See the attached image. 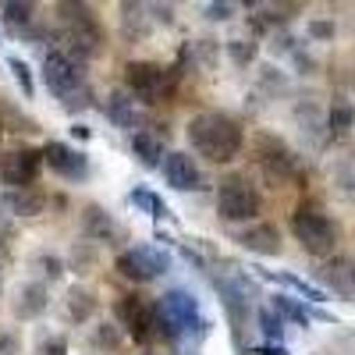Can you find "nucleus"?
Here are the masks:
<instances>
[{
    "mask_svg": "<svg viewBox=\"0 0 355 355\" xmlns=\"http://www.w3.org/2000/svg\"><path fill=\"white\" fill-rule=\"evenodd\" d=\"M121 11H125V36H135V40H142L146 33H150V21H146L142 8H135V4H125Z\"/></svg>",
    "mask_w": 355,
    "mask_h": 355,
    "instance_id": "bb28decb",
    "label": "nucleus"
},
{
    "mask_svg": "<svg viewBox=\"0 0 355 355\" xmlns=\"http://www.w3.org/2000/svg\"><path fill=\"white\" fill-rule=\"evenodd\" d=\"M4 21L15 33H33V21H36V4H4Z\"/></svg>",
    "mask_w": 355,
    "mask_h": 355,
    "instance_id": "b1692460",
    "label": "nucleus"
},
{
    "mask_svg": "<svg viewBox=\"0 0 355 355\" xmlns=\"http://www.w3.org/2000/svg\"><path fill=\"white\" fill-rule=\"evenodd\" d=\"M239 245L259 256H277L281 252V231L274 224H252L239 234Z\"/></svg>",
    "mask_w": 355,
    "mask_h": 355,
    "instance_id": "dca6fc26",
    "label": "nucleus"
},
{
    "mask_svg": "<svg viewBox=\"0 0 355 355\" xmlns=\"http://www.w3.org/2000/svg\"><path fill=\"white\" fill-rule=\"evenodd\" d=\"M8 68H11L15 82L21 85V93H25V96H33V93H36V85H33V71H28V64H25V61H18V57H11Z\"/></svg>",
    "mask_w": 355,
    "mask_h": 355,
    "instance_id": "c756f323",
    "label": "nucleus"
},
{
    "mask_svg": "<svg viewBox=\"0 0 355 355\" xmlns=\"http://www.w3.org/2000/svg\"><path fill=\"white\" fill-rule=\"evenodd\" d=\"M192 327L206 331V320L199 316V302L196 295L185 291V288H171L160 295L157 302V338H167V341H178L192 334Z\"/></svg>",
    "mask_w": 355,
    "mask_h": 355,
    "instance_id": "7ed1b4c3",
    "label": "nucleus"
},
{
    "mask_svg": "<svg viewBox=\"0 0 355 355\" xmlns=\"http://www.w3.org/2000/svg\"><path fill=\"white\" fill-rule=\"evenodd\" d=\"M150 11H153V21L174 25V8H171V4H150Z\"/></svg>",
    "mask_w": 355,
    "mask_h": 355,
    "instance_id": "e433bc0d",
    "label": "nucleus"
},
{
    "mask_svg": "<svg viewBox=\"0 0 355 355\" xmlns=\"http://www.w3.org/2000/svg\"><path fill=\"white\" fill-rule=\"evenodd\" d=\"M150 355H153V352H150Z\"/></svg>",
    "mask_w": 355,
    "mask_h": 355,
    "instance_id": "c03bdc74",
    "label": "nucleus"
},
{
    "mask_svg": "<svg viewBox=\"0 0 355 355\" xmlns=\"http://www.w3.org/2000/svg\"><path fill=\"white\" fill-rule=\"evenodd\" d=\"M224 50H227V57H231L239 68H249V64L256 61V43H252V40H227Z\"/></svg>",
    "mask_w": 355,
    "mask_h": 355,
    "instance_id": "393cba45",
    "label": "nucleus"
},
{
    "mask_svg": "<svg viewBox=\"0 0 355 355\" xmlns=\"http://www.w3.org/2000/svg\"><path fill=\"white\" fill-rule=\"evenodd\" d=\"M107 117H110L117 128H125V132H132V135L146 132V117H142V110L135 107V100H132L128 93H121V89L107 96Z\"/></svg>",
    "mask_w": 355,
    "mask_h": 355,
    "instance_id": "4468645a",
    "label": "nucleus"
},
{
    "mask_svg": "<svg viewBox=\"0 0 355 355\" xmlns=\"http://www.w3.org/2000/svg\"><path fill=\"white\" fill-rule=\"evenodd\" d=\"M252 355H288V352H284L281 345H263V348H256Z\"/></svg>",
    "mask_w": 355,
    "mask_h": 355,
    "instance_id": "ea45409f",
    "label": "nucleus"
},
{
    "mask_svg": "<svg viewBox=\"0 0 355 355\" xmlns=\"http://www.w3.org/2000/svg\"><path fill=\"white\" fill-rule=\"evenodd\" d=\"M40 355H68V341L61 334H53V338H46L40 345Z\"/></svg>",
    "mask_w": 355,
    "mask_h": 355,
    "instance_id": "72a5a7b5",
    "label": "nucleus"
},
{
    "mask_svg": "<svg viewBox=\"0 0 355 355\" xmlns=\"http://www.w3.org/2000/svg\"><path fill=\"white\" fill-rule=\"evenodd\" d=\"M43 78H46V89L68 110H85L89 103H93V89H89V78H85L82 64L71 61L64 50H57V46L46 50V57H43Z\"/></svg>",
    "mask_w": 355,
    "mask_h": 355,
    "instance_id": "f03ea898",
    "label": "nucleus"
},
{
    "mask_svg": "<svg viewBox=\"0 0 355 355\" xmlns=\"http://www.w3.org/2000/svg\"><path fill=\"white\" fill-rule=\"evenodd\" d=\"M327 128H331L334 139H345V135L355 128V103H352V100L338 96V100L331 103V110H327Z\"/></svg>",
    "mask_w": 355,
    "mask_h": 355,
    "instance_id": "aec40b11",
    "label": "nucleus"
},
{
    "mask_svg": "<svg viewBox=\"0 0 355 355\" xmlns=\"http://www.w3.org/2000/svg\"><path fill=\"white\" fill-rule=\"evenodd\" d=\"M189 142L199 157H206L210 164H231L242 153L245 146V132L224 110H202L189 121Z\"/></svg>",
    "mask_w": 355,
    "mask_h": 355,
    "instance_id": "f257e3e1",
    "label": "nucleus"
},
{
    "mask_svg": "<svg viewBox=\"0 0 355 355\" xmlns=\"http://www.w3.org/2000/svg\"><path fill=\"white\" fill-rule=\"evenodd\" d=\"M259 277H270V281H281L284 288H291L295 295H302L306 302H327V291L302 281V277H295V274H274V270H259Z\"/></svg>",
    "mask_w": 355,
    "mask_h": 355,
    "instance_id": "4be33fe9",
    "label": "nucleus"
},
{
    "mask_svg": "<svg viewBox=\"0 0 355 355\" xmlns=\"http://www.w3.org/2000/svg\"><path fill=\"white\" fill-rule=\"evenodd\" d=\"M295 117L306 125V132H316V128H323L320 125V110H316V103H299L295 107Z\"/></svg>",
    "mask_w": 355,
    "mask_h": 355,
    "instance_id": "2f4dec72",
    "label": "nucleus"
},
{
    "mask_svg": "<svg viewBox=\"0 0 355 355\" xmlns=\"http://www.w3.org/2000/svg\"><path fill=\"white\" fill-rule=\"evenodd\" d=\"M214 284H217V291H220V302H224V309H227V320L234 323V327H242L245 316H249V295H252V284H249L239 270H231V266L214 277Z\"/></svg>",
    "mask_w": 355,
    "mask_h": 355,
    "instance_id": "1a4fd4ad",
    "label": "nucleus"
},
{
    "mask_svg": "<svg viewBox=\"0 0 355 355\" xmlns=\"http://www.w3.org/2000/svg\"><path fill=\"white\" fill-rule=\"evenodd\" d=\"M132 150H135V157L146 164V167H157V164H164L160 157H164V139L157 135V132H139V135H132Z\"/></svg>",
    "mask_w": 355,
    "mask_h": 355,
    "instance_id": "412c9836",
    "label": "nucleus"
},
{
    "mask_svg": "<svg viewBox=\"0 0 355 355\" xmlns=\"http://www.w3.org/2000/svg\"><path fill=\"white\" fill-rule=\"evenodd\" d=\"M132 202L139 206V210H146L150 217H167V206H164L150 189H135V192H132Z\"/></svg>",
    "mask_w": 355,
    "mask_h": 355,
    "instance_id": "cd10ccee",
    "label": "nucleus"
},
{
    "mask_svg": "<svg viewBox=\"0 0 355 355\" xmlns=\"http://www.w3.org/2000/svg\"><path fill=\"white\" fill-rule=\"evenodd\" d=\"M334 33H338V25H334V21H309V36L320 40V43L334 40Z\"/></svg>",
    "mask_w": 355,
    "mask_h": 355,
    "instance_id": "473e14b6",
    "label": "nucleus"
},
{
    "mask_svg": "<svg viewBox=\"0 0 355 355\" xmlns=\"http://www.w3.org/2000/svg\"><path fill=\"white\" fill-rule=\"evenodd\" d=\"M43 164L53 174L68 178V182H78V178L89 174V157L82 150H75V146H68V142H46L43 146Z\"/></svg>",
    "mask_w": 355,
    "mask_h": 355,
    "instance_id": "f8f14e48",
    "label": "nucleus"
},
{
    "mask_svg": "<svg viewBox=\"0 0 355 355\" xmlns=\"http://www.w3.org/2000/svg\"><path fill=\"white\" fill-rule=\"evenodd\" d=\"M274 313H277V316H288V320H295V323H302V327H309L313 316H316V320H331L327 313L309 309V306H302L299 299H291V295H274Z\"/></svg>",
    "mask_w": 355,
    "mask_h": 355,
    "instance_id": "6ab92c4d",
    "label": "nucleus"
},
{
    "mask_svg": "<svg viewBox=\"0 0 355 355\" xmlns=\"http://www.w3.org/2000/svg\"><path fill=\"white\" fill-rule=\"evenodd\" d=\"M82 231H85V239H93V242H114V239H121V224H117L103 206H85L82 210Z\"/></svg>",
    "mask_w": 355,
    "mask_h": 355,
    "instance_id": "2eb2a0df",
    "label": "nucleus"
},
{
    "mask_svg": "<svg viewBox=\"0 0 355 355\" xmlns=\"http://www.w3.org/2000/svg\"><path fill=\"white\" fill-rule=\"evenodd\" d=\"M96 295L93 291H89V288H71L68 291V316L71 320H78V323H85L89 316H93L96 313Z\"/></svg>",
    "mask_w": 355,
    "mask_h": 355,
    "instance_id": "5701e85b",
    "label": "nucleus"
},
{
    "mask_svg": "<svg viewBox=\"0 0 355 355\" xmlns=\"http://www.w3.org/2000/svg\"><path fill=\"white\" fill-rule=\"evenodd\" d=\"M352 284H355V263H352Z\"/></svg>",
    "mask_w": 355,
    "mask_h": 355,
    "instance_id": "79ce46f5",
    "label": "nucleus"
},
{
    "mask_svg": "<svg viewBox=\"0 0 355 355\" xmlns=\"http://www.w3.org/2000/svg\"><path fill=\"white\" fill-rule=\"evenodd\" d=\"M36 266H40V270H43L50 281H57V277L64 274V263H61V256H50V252H40V256H36Z\"/></svg>",
    "mask_w": 355,
    "mask_h": 355,
    "instance_id": "7c9ffc66",
    "label": "nucleus"
},
{
    "mask_svg": "<svg viewBox=\"0 0 355 355\" xmlns=\"http://www.w3.org/2000/svg\"><path fill=\"white\" fill-rule=\"evenodd\" d=\"M291 234L309 256H331L338 249V224L316 202H302L291 217Z\"/></svg>",
    "mask_w": 355,
    "mask_h": 355,
    "instance_id": "20e7f679",
    "label": "nucleus"
},
{
    "mask_svg": "<svg viewBox=\"0 0 355 355\" xmlns=\"http://www.w3.org/2000/svg\"><path fill=\"white\" fill-rule=\"evenodd\" d=\"M0 291H4V274H0Z\"/></svg>",
    "mask_w": 355,
    "mask_h": 355,
    "instance_id": "37998d69",
    "label": "nucleus"
},
{
    "mask_svg": "<svg viewBox=\"0 0 355 355\" xmlns=\"http://www.w3.org/2000/svg\"><path fill=\"white\" fill-rule=\"evenodd\" d=\"M75 266H78V274H85V266H93V252H78L75 249Z\"/></svg>",
    "mask_w": 355,
    "mask_h": 355,
    "instance_id": "58836bf2",
    "label": "nucleus"
},
{
    "mask_svg": "<svg viewBox=\"0 0 355 355\" xmlns=\"http://www.w3.org/2000/svg\"><path fill=\"white\" fill-rule=\"evenodd\" d=\"M8 252H11V245H8V234L0 231V256H8Z\"/></svg>",
    "mask_w": 355,
    "mask_h": 355,
    "instance_id": "a19ab883",
    "label": "nucleus"
},
{
    "mask_svg": "<svg viewBox=\"0 0 355 355\" xmlns=\"http://www.w3.org/2000/svg\"><path fill=\"white\" fill-rule=\"evenodd\" d=\"M117 274L135 281V284H146V281H157L160 274H167V266H171V256L157 245H132L125 249L121 256H117Z\"/></svg>",
    "mask_w": 355,
    "mask_h": 355,
    "instance_id": "423d86ee",
    "label": "nucleus"
},
{
    "mask_svg": "<svg viewBox=\"0 0 355 355\" xmlns=\"http://www.w3.org/2000/svg\"><path fill=\"white\" fill-rule=\"evenodd\" d=\"M96 345L100 348H117V345H121V334H117L110 323H103V327L96 331Z\"/></svg>",
    "mask_w": 355,
    "mask_h": 355,
    "instance_id": "f704fd0d",
    "label": "nucleus"
},
{
    "mask_svg": "<svg viewBox=\"0 0 355 355\" xmlns=\"http://www.w3.org/2000/svg\"><path fill=\"white\" fill-rule=\"evenodd\" d=\"M40 171H43V150H33V146H18V150H8L0 157V182L11 192L33 189Z\"/></svg>",
    "mask_w": 355,
    "mask_h": 355,
    "instance_id": "0eeeda50",
    "label": "nucleus"
},
{
    "mask_svg": "<svg viewBox=\"0 0 355 355\" xmlns=\"http://www.w3.org/2000/svg\"><path fill=\"white\" fill-rule=\"evenodd\" d=\"M117 313H121L125 327L132 331L135 341H153L157 338V302L142 299V295H125Z\"/></svg>",
    "mask_w": 355,
    "mask_h": 355,
    "instance_id": "9d476101",
    "label": "nucleus"
},
{
    "mask_svg": "<svg viewBox=\"0 0 355 355\" xmlns=\"http://www.w3.org/2000/svg\"><path fill=\"white\" fill-rule=\"evenodd\" d=\"M234 15V4H206V18L210 21H227Z\"/></svg>",
    "mask_w": 355,
    "mask_h": 355,
    "instance_id": "c9c22d12",
    "label": "nucleus"
},
{
    "mask_svg": "<svg viewBox=\"0 0 355 355\" xmlns=\"http://www.w3.org/2000/svg\"><path fill=\"white\" fill-rule=\"evenodd\" d=\"M259 327H263L266 338H270V345H281L284 323H281V316H274V309H259Z\"/></svg>",
    "mask_w": 355,
    "mask_h": 355,
    "instance_id": "c85d7f7f",
    "label": "nucleus"
},
{
    "mask_svg": "<svg viewBox=\"0 0 355 355\" xmlns=\"http://www.w3.org/2000/svg\"><path fill=\"white\" fill-rule=\"evenodd\" d=\"M259 164H263L266 178H274V182H291V178H299V157L277 139H259Z\"/></svg>",
    "mask_w": 355,
    "mask_h": 355,
    "instance_id": "ddd939ff",
    "label": "nucleus"
},
{
    "mask_svg": "<svg viewBox=\"0 0 355 355\" xmlns=\"http://www.w3.org/2000/svg\"><path fill=\"white\" fill-rule=\"evenodd\" d=\"M217 53H220L217 40H196V43L189 46V57H192V64H202V68H214Z\"/></svg>",
    "mask_w": 355,
    "mask_h": 355,
    "instance_id": "a878e982",
    "label": "nucleus"
},
{
    "mask_svg": "<svg viewBox=\"0 0 355 355\" xmlns=\"http://www.w3.org/2000/svg\"><path fill=\"white\" fill-rule=\"evenodd\" d=\"M160 167H164L167 185L178 189V192H202V189H206V178H202L196 157H189V153H182V150L167 153Z\"/></svg>",
    "mask_w": 355,
    "mask_h": 355,
    "instance_id": "9b49d317",
    "label": "nucleus"
},
{
    "mask_svg": "<svg viewBox=\"0 0 355 355\" xmlns=\"http://www.w3.org/2000/svg\"><path fill=\"white\" fill-rule=\"evenodd\" d=\"M4 210L15 217H40L46 210V192L43 189H18L4 196Z\"/></svg>",
    "mask_w": 355,
    "mask_h": 355,
    "instance_id": "a211bd4d",
    "label": "nucleus"
},
{
    "mask_svg": "<svg viewBox=\"0 0 355 355\" xmlns=\"http://www.w3.org/2000/svg\"><path fill=\"white\" fill-rule=\"evenodd\" d=\"M46 306H50V291H46L43 281H28V284L18 288V302H15L18 320H36V316L46 313Z\"/></svg>",
    "mask_w": 355,
    "mask_h": 355,
    "instance_id": "f3484780",
    "label": "nucleus"
},
{
    "mask_svg": "<svg viewBox=\"0 0 355 355\" xmlns=\"http://www.w3.org/2000/svg\"><path fill=\"white\" fill-rule=\"evenodd\" d=\"M263 210V196L259 189L249 182L245 174H231L220 182L217 189V214L231 224H242V220H256Z\"/></svg>",
    "mask_w": 355,
    "mask_h": 355,
    "instance_id": "39448f33",
    "label": "nucleus"
},
{
    "mask_svg": "<svg viewBox=\"0 0 355 355\" xmlns=\"http://www.w3.org/2000/svg\"><path fill=\"white\" fill-rule=\"evenodd\" d=\"M125 85H128V93L139 96L142 103H157L167 93V71L160 64H153V61H132L125 68Z\"/></svg>",
    "mask_w": 355,
    "mask_h": 355,
    "instance_id": "6e6552de",
    "label": "nucleus"
},
{
    "mask_svg": "<svg viewBox=\"0 0 355 355\" xmlns=\"http://www.w3.org/2000/svg\"><path fill=\"white\" fill-rule=\"evenodd\" d=\"M0 355H18V338L15 334H0Z\"/></svg>",
    "mask_w": 355,
    "mask_h": 355,
    "instance_id": "4c0bfd02",
    "label": "nucleus"
}]
</instances>
